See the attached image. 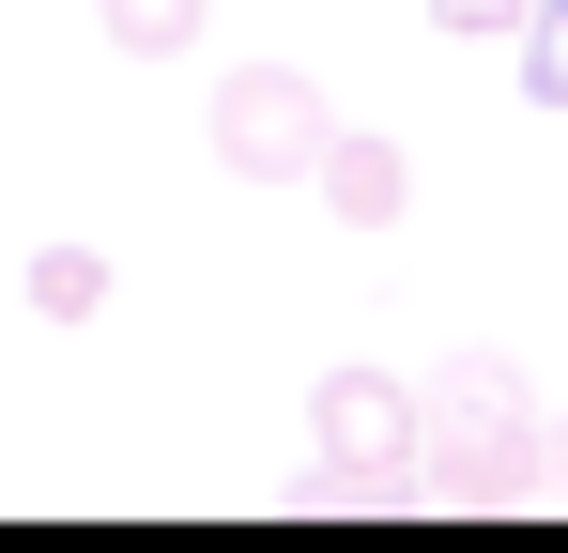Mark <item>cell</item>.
<instances>
[{"mask_svg": "<svg viewBox=\"0 0 568 553\" xmlns=\"http://www.w3.org/2000/svg\"><path fill=\"white\" fill-rule=\"evenodd\" d=\"M323 139H338V92L307 78V62H231L215 78V170L231 184H307Z\"/></svg>", "mask_w": 568, "mask_h": 553, "instance_id": "cell-1", "label": "cell"}, {"mask_svg": "<svg viewBox=\"0 0 568 553\" xmlns=\"http://www.w3.org/2000/svg\"><path fill=\"white\" fill-rule=\"evenodd\" d=\"M307 200H323L338 231H399V215H415V154H399L384 123H338L323 170H307Z\"/></svg>", "mask_w": 568, "mask_h": 553, "instance_id": "cell-2", "label": "cell"}, {"mask_svg": "<svg viewBox=\"0 0 568 553\" xmlns=\"http://www.w3.org/2000/svg\"><path fill=\"white\" fill-rule=\"evenodd\" d=\"M430 446H538V400L507 354H446L430 369Z\"/></svg>", "mask_w": 568, "mask_h": 553, "instance_id": "cell-3", "label": "cell"}, {"mask_svg": "<svg viewBox=\"0 0 568 553\" xmlns=\"http://www.w3.org/2000/svg\"><path fill=\"white\" fill-rule=\"evenodd\" d=\"M108 292H123L108 247H78V231H62V247H31V323H108Z\"/></svg>", "mask_w": 568, "mask_h": 553, "instance_id": "cell-4", "label": "cell"}, {"mask_svg": "<svg viewBox=\"0 0 568 553\" xmlns=\"http://www.w3.org/2000/svg\"><path fill=\"white\" fill-rule=\"evenodd\" d=\"M200 16H215V0H93V31L123 47V62H185Z\"/></svg>", "mask_w": 568, "mask_h": 553, "instance_id": "cell-5", "label": "cell"}, {"mask_svg": "<svg viewBox=\"0 0 568 553\" xmlns=\"http://www.w3.org/2000/svg\"><path fill=\"white\" fill-rule=\"evenodd\" d=\"M507 47H523V92H538V108H568V0H538Z\"/></svg>", "mask_w": 568, "mask_h": 553, "instance_id": "cell-6", "label": "cell"}, {"mask_svg": "<svg viewBox=\"0 0 568 553\" xmlns=\"http://www.w3.org/2000/svg\"><path fill=\"white\" fill-rule=\"evenodd\" d=\"M523 16H538V0H430V31H462V47H507Z\"/></svg>", "mask_w": 568, "mask_h": 553, "instance_id": "cell-7", "label": "cell"}]
</instances>
